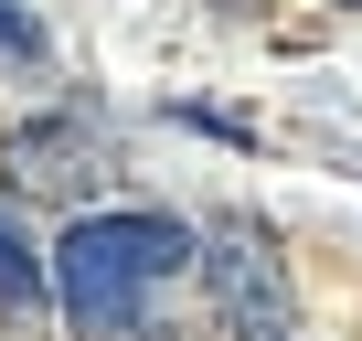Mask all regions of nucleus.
Masks as SVG:
<instances>
[{"mask_svg": "<svg viewBox=\"0 0 362 341\" xmlns=\"http://www.w3.org/2000/svg\"><path fill=\"white\" fill-rule=\"evenodd\" d=\"M330 11H362V0H330Z\"/></svg>", "mask_w": 362, "mask_h": 341, "instance_id": "423d86ee", "label": "nucleus"}, {"mask_svg": "<svg viewBox=\"0 0 362 341\" xmlns=\"http://www.w3.org/2000/svg\"><path fill=\"white\" fill-rule=\"evenodd\" d=\"M96 182V128L86 117H22V128H0V192H22V203H86Z\"/></svg>", "mask_w": 362, "mask_h": 341, "instance_id": "7ed1b4c3", "label": "nucleus"}, {"mask_svg": "<svg viewBox=\"0 0 362 341\" xmlns=\"http://www.w3.org/2000/svg\"><path fill=\"white\" fill-rule=\"evenodd\" d=\"M203 299L224 341H288V256L267 224H214L203 235Z\"/></svg>", "mask_w": 362, "mask_h": 341, "instance_id": "f03ea898", "label": "nucleus"}, {"mask_svg": "<svg viewBox=\"0 0 362 341\" xmlns=\"http://www.w3.org/2000/svg\"><path fill=\"white\" fill-rule=\"evenodd\" d=\"M43 299H54V256H33V235L11 224V203H0V320H43Z\"/></svg>", "mask_w": 362, "mask_h": 341, "instance_id": "20e7f679", "label": "nucleus"}, {"mask_svg": "<svg viewBox=\"0 0 362 341\" xmlns=\"http://www.w3.org/2000/svg\"><path fill=\"white\" fill-rule=\"evenodd\" d=\"M203 267L181 214H75L54 245V309L75 341H170V288Z\"/></svg>", "mask_w": 362, "mask_h": 341, "instance_id": "f257e3e1", "label": "nucleus"}, {"mask_svg": "<svg viewBox=\"0 0 362 341\" xmlns=\"http://www.w3.org/2000/svg\"><path fill=\"white\" fill-rule=\"evenodd\" d=\"M0 64H43V22L22 0H0Z\"/></svg>", "mask_w": 362, "mask_h": 341, "instance_id": "39448f33", "label": "nucleus"}]
</instances>
